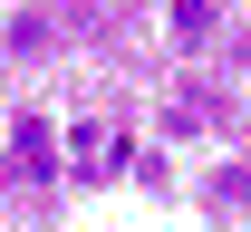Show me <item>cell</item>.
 <instances>
[{
    "instance_id": "6da1fadb",
    "label": "cell",
    "mask_w": 251,
    "mask_h": 232,
    "mask_svg": "<svg viewBox=\"0 0 251 232\" xmlns=\"http://www.w3.org/2000/svg\"><path fill=\"white\" fill-rule=\"evenodd\" d=\"M49 165H58V155H49V116H20V126H10V174H20V184H49Z\"/></svg>"
},
{
    "instance_id": "7a4b0ae2",
    "label": "cell",
    "mask_w": 251,
    "mask_h": 232,
    "mask_svg": "<svg viewBox=\"0 0 251 232\" xmlns=\"http://www.w3.org/2000/svg\"><path fill=\"white\" fill-rule=\"evenodd\" d=\"M174 10V39H213V20H222V0H164Z\"/></svg>"
}]
</instances>
